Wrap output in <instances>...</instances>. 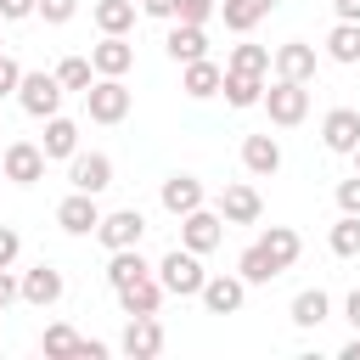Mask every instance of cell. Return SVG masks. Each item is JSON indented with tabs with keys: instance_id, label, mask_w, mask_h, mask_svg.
<instances>
[{
	"instance_id": "1",
	"label": "cell",
	"mask_w": 360,
	"mask_h": 360,
	"mask_svg": "<svg viewBox=\"0 0 360 360\" xmlns=\"http://www.w3.org/2000/svg\"><path fill=\"white\" fill-rule=\"evenodd\" d=\"M158 281H163V292H174V298H197L202 281H208L202 253H191V248H169V253L158 259Z\"/></svg>"
},
{
	"instance_id": "2",
	"label": "cell",
	"mask_w": 360,
	"mask_h": 360,
	"mask_svg": "<svg viewBox=\"0 0 360 360\" xmlns=\"http://www.w3.org/2000/svg\"><path fill=\"white\" fill-rule=\"evenodd\" d=\"M259 107L270 112V124L292 129V124L309 118V84H298V79H276V84H264V101H259Z\"/></svg>"
},
{
	"instance_id": "3",
	"label": "cell",
	"mask_w": 360,
	"mask_h": 360,
	"mask_svg": "<svg viewBox=\"0 0 360 360\" xmlns=\"http://www.w3.org/2000/svg\"><path fill=\"white\" fill-rule=\"evenodd\" d=\"M129 84L124 79H96L90 90H84V112H90V124H124L129 118Z\"/></svg>"
},
{
	"instance_id": "4",
	"label": "cell",
	"mask_w": 360,
	"mask_h": 360,
	"mask_svg": "<svg viewBox=\"0 0 360 360\" xmlns=\"http://www.w3.org/2000/svg\"><path fill=\"white\" fill-rule=\"evenodd\" d=\"M62 96H68V90H62L56 73H22V84H17V101H22L28 118H56Z\"/></svg>"
},
{
	"instance_id": "5",
	"label": "cell",
	"mask_w": 360,
	"mask_h": 360,
	"mask_svg": "<svg viewBox=\"0 0 360 360\" xmlns=\"http://www.w3.org/2000/svg\"><path fill=\"white\" fill-rule=\"evenodd\" d=\"M45 146L39 141H11L6 152H0V174L11 180V186H34V180H45Z\"/></svg>"
},
{
	"instance_id": "6",
	"label": "cell",
	"mask_w": 360,
	"mask_h": 360,
	"mask_svg": "<svg viewBox=\"0 0 360 360\" xmlns=\"http://www.w3.org/2000/svg\"><path fill=\"white\" fill-rule=\"evenodd\" d=\"M96 236H101L107 253H118V248H141V236H146V214H141V208H112V214H101Z\"/></svg>"
},
{
	"instance_id": "7",
	"label": "cell",
	"mask_w": 360,
	"mask_h": 360,
	"mask_svg": "<svg viewBox=\"0 0 360 360\" xmlns=\"http://www.w3.org/2000/svg\"><path fill=\"white\" fill-rule=\"evenodd\" d=\"M225 242V214H214V208H191L186 219H180V248H191V253H214Z\"/></svg>"
},
{
	"instance_id": "8",
	"label": "cell",
	"mask_w": 360,
	"mask_h": 360,
	"mask_svg": "<svg viewBox=\"0 0 360 360\" xmlns=\"http://www.w3.org/2000/svg\"><path fill=\"white\" fill-rule=\"evenodd\" d=\"M68 186L101 197V191L112 186V158H107V152H73V158H68Z\"/></svg>"
},
{
	"instance_id": "9",
	"label": "cell",
	"mask_w": 360,
	"mask_h": 360,
	"mask_svg": "<svg viewBox=\"0 0 360 360\" xmlns=\"http://www.w3.org/2000/svg\"><path fill=\"white\" fill-rule=\"evenodd\" d=\"M321 146L338 152V158H349V152L360 146V107H332V112L321 118Z\"/></svg>"
},
{
	"instance_id": "10",
	"label": "cell",
	"mask_w": 360,
	"mask_h": 360,
	"mask_svg": "<svg viewBox=\"0 0 360 360\" xmlns=\"http://www.w3.org/2000/svg\"><path fill=\"white\" fill-rule=\"evenodd\" d=\"M56 225H62L68 236H90V231L101 225V208H96V191H68V197L56 202Z\"/></svg>"
},
{
	"instance_id": "11",
	"label": "cell",
	"mask_w": 360,
	"mask_h": 360,
	"mask_svg": "<svg viewBox=\"0 0 360 360\" xmlns=\"http://www.w3.org/2000/svg\"><path fill=\"white\" fill-rule=\"evenodd\" d=\"M90 62H96V79H124L135 68V45L124 34H101V45H90Z\"/></svg>"
},
{
	"instance_id": "12",
	"label": "cell",
	"mask_w": 360,
	"mask_h": 360,
	"mask_svg": "<svg viewBox=\"0 0 360 360\" xmlns=\"http://www.w3.org/2000/svg\"><path fill=\"white\" fill-rule=\"evenodd\" d=\"M118 349H124L129 360H152V354H163V326H158V315H129Z\"/></svg>"
},
{
	"instance_id": "13",
	"label": "cell",
	"mask_w": 360,
	"mask_h": 360,
	"mask_svg": "<svg viewBox=\"0 0 360 360\" xmlns=\"http://www.w3.org/2000/svg\"><path fill=\"white\" fill-rule=\"evenodd\" d=\"M62 292H68V281H62V270H56V264H34V270H22V304L51 309Z\"/></svg>"
},
{
	"instance_id": "14",
	"label": "cell",
	"mask_w": 360,
	"mask_h": 360,
	"mask_svg": "<svg viewBox=\"0 0 360 360\" xmlns=\"http://www.w3.org/2000/svg\"><path fill=\"white\" fill-rule=\"evenodd\" d=\"M197 298H202V309H208V315H236V309H242V298H248V281H242V276H208Z\"/></svg>"
},
{
	"instance_id": "15",
	"label": "cell",
	"mask_w": 360,
	"mask_h": 360,
	"mask_svg": "<svg viewBox=\"0 0 360 360\" xmlns=\"http://www.w3.org/2000/svg\"><path fill=\"white\" fill-rule=\"evenodd\" d=\"M180 90H186L191 101H208V96H219V90H225V68H219L214 56H197V62H186Z\"/></svg>"
},
{
	"instance_id": "16",
	"label": "cell",
	"mask_w": 360,
	"mask_h": 360,
	"mask_svg": "<svg viewBox=\"0 0 360 360\" xmlns=\"http://www.w3.org/2000/svg\"><path fill=\"white\" fill-rule=\"evenodd\" d=\"M276 79H298V84H309L315 79V45H304V39H287V45H276Z\"/></svg>"
},
{
	"instance_id": "17",
	"label": "cell",
	"mask_w": 360,
	"mask_h": 360,
	"mask_svg": "<svg viewBox=\"0 0 360 360\" xmlns=\"http://www.w3.org/2000/svg\"><path fill=\"white\" fill-rule=\"evenodd\" d=\"M158 202H163L174 219H186L191 208H202V180H197V174H169L163 191H158Z\"/></svg>"
},
{
	"instance_id": "18",
	"label": "cell",
	"mask_w": 360,
	"mask_h": 360,
	"mask_svg": "<svg viewBox=\"0 0 360 360\" xmlns=\"http://www.w3.org/2000/svg\"><path fill=\"white\" fill-rule=\"evenodd\" d=\"M219 214H225V225H259V214H264V202H259V191L253 186H225L219 191Z\"/></svg>"
},
{
	"instance_id": "19",
	"label": "cell",
	"mask_w": 360,
	"mask_h": 360,
	"mask_svg": "<svg viewBox=\"0 0 360 360\" xmlns=\"http://www.w3.org/2000/svg\"><path fill=\"white\" fill-rule=\"evenodd\" d=\"M242 169H248L253 180H270V174L281 169V146H276V135H248V141H242Z\"/></svg>"
},
{
	"instance_id": "20",
	"label": "cell",
	"mask_w": 360,
	"mask_h": 360,
	"mask_svg": "<svg viewBox=\"0 0 360 360\" xmlns=\"http://www.w3.org/2000/svg\"><path fill=\"white\" fill-rule=\"evenodd\" d=\"M158 304H163V281H158V270L141 276V281H129V287H118V309H124V315H158Z\"/></svg>"
},
{
	"instance_id": "21",
	"label": "cell",
	"mask_w": 360,
	"mask_h": 360,
	"mask_svg": "<svg viewBox=\"0 0 360 360\" xmlns=\"http://www.w3.org/2000/svg\"><path fill=\"white\" fill-rule=\"evenodd\" d=\"M163 51L186 68V62H197V56H208V34H202V22H174L169 28V39H163Z\"/></svg>"
},
{
	"instance_id": "22",
	"label": "cell",
	"mask_w": 360,
	"mask_h": 360,
	"mask_svg": "<svg viewBox=\"0 0 360 360\" xmlns=\"http://www.w3.org/2000/svg\"><path fill=\"white\" fill-rule=\"evenodd\" d=\"M259 248L270 253V264H276V270H292V264H298V253H304V236H298L292 225H270V231L259 236Z\"/></svg>"
},
{
	"instance_id": "23",
	"label": "cell",
	"mask_w": 360,
	"mask_h": 360,
	"mask_svg": "<svg viewBox=\"0 0 360 360\" xmlns=\"http://www.w3.org/2000/svg\"><path fill=\"white\" fill-rule=\"evenodd\" d=\"M270 11H276V0H219V17L231 34H253Z\"/></svg>"
},
{
	"instance_id": "24",
	"label": "cell",
	"mask_w": 360,
	"mask_h": 360,
	"mask_svg": "<svg viewBox=\"0 0 360 360\" xmlns=\"http://www.w3.org/2000/svg\"><path fill=\"white\" fill-rule=\"evenodd\" d=\"M225 101H231V107H259V101H264V73L225 68Z\"/></svg>"
},
{
	"instance_id": "25",
	"label": "cell",
	"mask_w": 360,
	"mask_h": 360,
	"mask_svg": "<svg viewBox=\"0 0 360 360\" xmlns=\"http://www.w3.org/2000/svg\"><path fill=\"white\" fill-rule=\"evenodd\" d=\"M152 270H158V264H146L141 248H118V253L107 259V281H112V292L129 287V281H141V276H152Z\"/></svg>"
},
{
	"instance_id": "26",
	"label": "cell",
	"mask_w": 360,
	"mask_h": 360,
	"mask_svg": "<svg viewBox=\"0 0 360 360\" xmlns=\"http://www.w3.org/2000/svg\"><path fill=\"white\" fill-rule=\"evenodd\" d=\"M90 11H96V28H101V34H129V28H135L141 0H96Z\"/></svg>"
},
{
	"instance_id": "27",
	"label": "cell",
	"mask_w": 360,
	"mask_h": 360,
	"mask_svg": "<svg viewBox=\"0 0 360 360\" xmlns=\"http://www.w3.org/2000/svg\"><path fill=\"white\" fill-rule=\"evenodd\" d=\"M39 146H45V158H73V152H79V124L62 118V112L45 118V141H39Z\"/></svg>"
},
{
	"instance_id": "28",
	"label": "cell",
	"mask_w": 360,
	"mask_h": 360,
	"mask_svg": "<svg viewBox=\"0 0 360 360\" xmlns=\"http://www.w3.org/2000/svg\"><path fill=\"white\" fill-rule=\"evenodd\" d=\"M287 315H292V326H304V332H309V326H321V321L332 315V298H326L321 287H304V292L292 298V309H287Z\"/></svg>"
},
{
	"instance_id": "29",
	"label": "cell",
	"mask_w": 360,
	"mask_h": 360,
	"mask_svg": "<svg viewBox=\"0 0 360 360\" xmlns=\"http://www.w3.org/2000/svg\"><path fill=\"white\" fill-rule=\"evenodd\" d=\"M236 276H242L248 287H264V281H276L281 270H276V264H270V253L253 242V248H242V259H236Z\"/></svg>"
},
{
	"instance_id": "30",
	"label": "cell",
	"mask_w": 360,
	"mask_h": 360,
	"mask_svg": "<svg viewBox=\"0 0 360 360\" xmlns=\"http://www.w3.org/2000/svg\"><path fill=\"white\" fill-rule=\"evenodd\" d=\"M326 56L343 62V68H354V62H360V22H338V28L326 34Z\"/></svg>"
},
{
	"instance_id": "31",
	"label": "cell",
	"mask_w": 360,
	"mask_h": 360,
	"mask_svg": "<svg viewBox=\"0 0 360 360\" xmlns=\"http://www.w3.org/2000/svg\"><path fill=\"white\" fill-rule=\"evenodd\" d=\"M56 79H62V90H79V96H84V90L96 84V62H90V56H62V62H56Z\"/></svg>"
},
{
	"instance_id": "32",
	"label": "cell",
	"mask_w": 360,
	"mask_h": 360,
	"mask_svg": "<svg viewBox=\"0 0 360 360\" xmlns=\"http://www.w3.org/2000/svg\"><path fill=\"white\" fill-rule=\"evenodd\" d=\"M326 242H332V253H338V259H360V214H343V219L332 225V236H326Z\"/></svg>"
},
{
	"instance_id": "33",
	"label": "cell",
	"mask_w": 360,
	"mask_h": 360,
	"mask_svg": "<svg viewBox=\"0 0 360 360\" xmlns=\"http://www.w3.org/2000/svg\"><path fill=\"white\" fill-rule=\"evenodd\" d=\"M39 349H45V354H79V349H84V338H79L73 326H62V321H56V326H45Z\"/></svg>"
},
{
	"instance_id": "34",
	"label": "cell",
	"mask_w": 360,
	"mask_h": 360,
	"mask_svg": "<svg viewBox=\"0 0 360 360\" xmlns=\"http://www.w3.org/2000/svg\"><path fill=\"white\" fill-rule=\"evenodd\" d=\"M270 62H276V56H270L264 45H236L225 68H242V73H270Z\"/></svg>"
},
{
	"instance_id": "35",
	"label": "cell",
	"mask_w": 360,
	"mask_h": 360,
	"mask_svg": "<svg viewBox=\"0 0 360 360\" xmlns=\"http://www.w3.org/2000/svg\"><path fill=\"white\" fill-rule=\"evenodd\" d=\"M219 11V0H174V22H208Z\"/></svg>"
},
{
	"instance_id": "36",
	"label": "cell",
	"mask_w": 360,
	"mask_h": 360,
	"mask_svg": "<svg viewBox=\"0 0 360 360\" xmlns=\"http://www.w3.org/2000/svg\"><path fill=\"white\" fill-rule=\"evenodd\" d=\"M73 11H79V0H39V11H34V17H45V22H68Z\"/></svg>"
},
{
	"instance_id": "37",
	"label": "cell",
	"mask_w": 360,
	"mask_h": 360,
	"mask_svg": "<svg viewBox=\"0 0 360 360\" xmlns=\"http://www.w3.org/2000/svg\"><path fill=\"white\" fill-rule=\"evenodd\" d=\"M338 208H343V214H360V174L338 180Z\"/></svg>"
},
{
	"instance_id": "38",
	"label": "cell",
	"mask_w": 360,
	"mask_h": 360,
	"mask_svg": "<svg viewBox=\"0 0 360 360\" xmlns=\"http://www.w3.org/2000/svg\"><path fill=\"white\" fill-rule=\"evenodd\" d=\"M17 253H22V236H17L11 225H0V270H6V264H17Z\"/></svg>"
},
{
	"instance_id": "39",
	"label": "cell",
	"mask_w": 360,
	"mask_h": 360,
	"mask_svg": "<svg viewBox=\"0 0 360 360\" xmlns=\"http://www.w3.org/2000/svg\"><path fill=\"white\" fill-rule=\"evenodd\" d=\"M17 84H22V68H17V56H6V51H0V96H11Z\"/></svg>"
},
{
	"instance_id": "40",
	"label": "cell",
	"mask_w": 360,
	"mask_h": 360,
	"mask_svg": "<svg viewBox=\"0 0 360 360\" xmlns=\"http://www.w3.org/2000/svg\"><path fill=\"white\" fill-rule=\"evenodd\" d=\"M34 11H39V0H0V22H22Z\"/></svg>"
},
{
	"instance_id": "41",
	"label": "cell",
	"mask_w": 360,
	"mask_h": 360,
	"mask_svg": "<svg viewBox=\"0 0 360 360\" xmlns=\"http://www.w3.org/2000/svg\"><path fill=\"white\" fill-rule=\"evenodd\" d=\"M17 298H22V276H11V264H6V270H0V309L17 304Z\"/></svg>"
},
{
	"instance_id": "42",
	"label": "cell",
	"mask_w": 360,
	"mask_h": 360,
	"mask_svg": "<svg viewBox=\"0 0 360 360\" xmlns=\"http://www.w3.org/2000/svg\"><path fill=\"white\" fill-rule=\"evenodd\" d=\"M332 11H338V22H360V0H332Z\"/></svg>"
},
{
	"instance_id": "43",
	"label": "cell",
	"mask_w": 360,
	"mask_h": 360,
	"mask_svg": "<svg viewBox=\"0 0 360 360\" xmlns=\"http://www.w3.org/2000/svg\"><path fill=\"white\" fill-rule=\"evenodd\" d=\"M146 17H174V0H141Z\"/></svg>"
},
{
	"instance_id": "44",
	"label": "cell",
	"mask_w": 360,
	"mask_h": 360,
	"mask_svg": "<svg viewBox=\"0 0 360 360\" xmlns=\"http://www.w3.org/2000/svg\"><path fill=\"white\" fill-rule=\"evenodd\" d=\"M343 315H349V326H354V332H360V287H354V292H349V298H343Z\"/></svg>"
},
{
	"instance_id": "45",
	"label": "cell",
	"mask_w": 360,
	"mask_h": 360,
	"mask_svg": "<svg viewBox=\"0 0 360 360\" xmlns=\"http://www.w3.org/2000/svg\"><path fill=\"white\" fill-rule=\"evenodd\" d=\"M79 354H84V360H101V354H107V343H101V338H84V349H79Z\"/></svg>"
},
{
	"instance_id": "46",
	"label": "cell",
	"mask_w": 360,
	"mask_h": 360,
	"mask_svg": "<svg viewBox=\"0 0 360 360\" xmlns=\"http://www.w3.org/2000/svg\"><path fill=\"white\" fill-rule=\"evenodd\" d=\"M343 360H360V332H354V338L343 343Z\"/></svg>"
},
{
	"instance_id": "47",
	"label": "cell",
	"mask_w": 360,
	"mask_h": 360,
	"mask_svg": "<svg viewBox=\"0 0 360 360\" xmlns=\"http://www.w3.org/2000/svg\"><path fill=\"white\" fill-rule=\"evenodd\" d=\"M349 158H354V174H360V146H354V152H349Z\"/></svg>"
}]
</instances>
